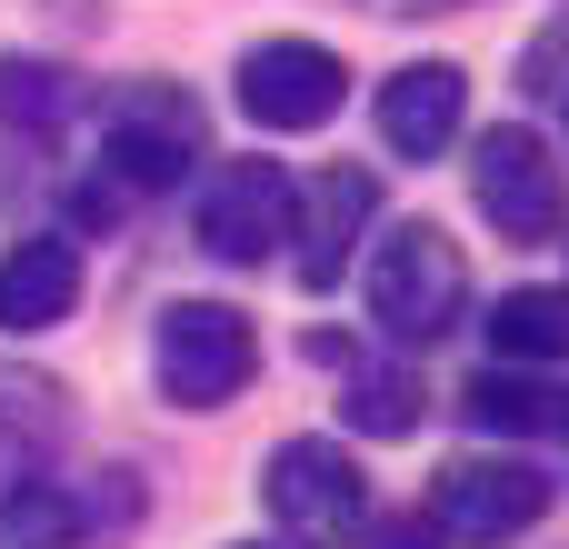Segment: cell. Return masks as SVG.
I'll return each instance as SVG.
<instances>
[{"instance_id":"1","label":"cell","mask_w":569,"mask_h":549,"mask_svg":"<svg viewBox=\"0 0 569 549\" xmlns=\"http://www.w3.org/2000/svg\"><path fill=\"white\" fill-rule=\"evenodd\" d=\"M360 300L380 320L390 350H430L470 320V260L440 220H390L370 240V270H360Z\"/></svg>"},{"instance_id":"2","label":"cell","mask_w":569,"mask_h":549,"mask_svg":"<svg viewBox=\"0 0 569 549\" xmlns=\"http://www.w3.org/2000/svg\"><path fill=\"white\" fill-rule=\"evenodd\" d=\"M550 500H560V480L540 460H520V450H460V460L430 470V510L420 520L440 530V549H510L550 520Z\"/></svg>"},{"instance_id":"3","label":"cell","mask_w":569,"mask_h":549,"mask_svg":"<svg viewBox=\"0 0 569 549\" xmlns=\"http://www.w3.org/2000/svg\"><path fill=\"white\" fill-rule=\"evenodd\" d=\"M260 380V330L230 300H170L150 320V390L170 410H230Z\"/></svg>"},{"instance_id":"4","label":"cell","mask_w":569,"mask_h":549,"mask_svg":"<svg viewBox=\"0 0 569 549\" xmlns=\"http://www.w3.org/2000/svg\"><path fill=\"white\" fill-rule=\"evenodd\" d=\"M260 510L280 520L290 549H330V540H360L370 530V480H360V460L330 430H290L260 460Z\"/></svg>"},{"instance_id":"5","label":"cell","mask_w":569,"mask_h":549,"mask_svg":"<svg viewBox=\"0 0 569 549\" xmlns=\"http://www.w3.org/2000/svg\"><path fill=\"white\" fill-rule=\"evenodd\" d=\"M200 160V100L180 80H120L100 100V180L120 200H150V190H180Z\"/></svg>"},{"instance_id":"6","label":"cell","mask_w":569,"mask_h":549,"mask_svg":"<svg viewBox=\"0 0 569 549\" xmlns=\"http://www.w3.org/2000/svg\"><path fill=\"white\" fill-rule=\"evenodd\" d=\"M470 210H480L500 240H520V250L569 240V170H560V150H550L530 120L480 130V140H470Z\"/></svg>"},{"instance_id":"7","label":"cell","mask_w":569,"mask_h":549,"mask_svg":"<svg viewBox=\"0 0 569 549\" xmlns=\"http://www.w3.org/2000/svg\"><path fill=\"white\" fill-rule=\"evenodd\" d=\"M230 100H240L250 130H270V140H310V130L340 120V100H350V60H340L330 40H300V30L250 40L240 70H230Z\"/></svg>"},{"instance_id":"8","label":"cell","mask_w":569,"mask_h":549,"mask_svg":"<svg viewBox=\"0 0 569 549\" xmlns=\"http://www.w3.org/2000/svg\"><path fill=\"white\" fill-rule=\"evenodd\" d=\"M290 170L280 160H220L210 180H200V210H190V230H200V250L220 260V270H260V260H280L290 250Z\"/></svg>"},{"instance_id":"9","label":"cell","mask_w":569,"mask_h":549,"mask_svg":"<svg viewBox=\"0 0 569 549\" xmlns=\"http://www.w3.org/2000/svg\"><path fill=\"white\" fill-rule=\"evenodd\" d=\"M140 520V480L130 470H100V480H10L0 490V549H70V540H100V530H130Z\"/></svg>"},{"instance_id":"10","label":"cell","mask_w":569,"mask_h":549,"mask_svg":"<svg viewBox=\"0 0 569 549\" xmlns=\"http://www.w3.org/2000/svg\"><path fill=\"white\" fill-rule=\"evenodd\" d=\"M370 220H380V180L360 170V160H340V170H320V180H300L290 190V270H300V290H340V270L360 260V240H370Z\"/></svg>"},{"instance_id":"11","label":"cell","mask_w":569,"mask_h":549,"mask_svg":"<svg viewBox=\"0 0 569 549\" xmlns=\"http://www.w3.org/2000/svg\"><path fill=\"white\" fill-rule=\"evenodd\" d=\"M370 120H380V150H390V160H440V150H460V130H470V70H460V60H400V70L380 80Z\"/></svg>"},{"instance_id":"12","label":"cell","mask_w":569,"mask_h":549,"mask_svg":"<svg viewBox=\"0 0 569 549\" xmlns=\"http://www.w3.org/2000/svg\"><path fill=\"white\" fill-rule=\"evenodd\" d=\"M90 290V260H80V230H30L0 250V340H50Z\"/></svg>"},{"instance_id":"13","label":"cell","mask_w":569,"mask_h":549,"mask_svg":"<svg viewBox=\"0 0 569 549\" xmlns=\"http://www.w3.org/2000/svg\"><path fill=\"white\" fill-rule=\"evenodd\" d=\"M320 360H340V420H350L360 440H420L430 390H420L410 360H360V350H340V340H320Z\"/></svg>"},{"instance_id":"14","label":"cell","mask_w":569,"mask_h":549,"mask_svg":"<svg viewBox=\"0 0 569 549\" xmlns=\"http://www.w3.org/2000/svg\"><path fill=\"white\" fill-rule=\"evenodd\" d=\"M480 340L490 360H520V370H550L569 360V280H520L480 310Z\"/></svg>"},{"instance_id":"15","label":"cell","mask_w":569,"mask_h":549,"mask_svg":"<svg viewBox=\"0 0 569 549\" xmlns=\"http://www.w3.org/2000/svg\"><path fill=\"white\" fill-rule=\"evenodd\" d=\"M80 110H90V80H80L70 60L0 50V130H20V140H60Z\"/></svg>"},{"instance_id":"16","label":"cell","mask_w":569,"mask_h":549,"mask_svg":"<svg viewBox=\"0 0 569 549\" xmlns=\"http://www.w3.org/2000/svg\"><path fill=\"white\" fill-rule=\"evenodd\" d=\"M460 420H470L480 440H540V430H569V390L530 380L520 360H490V370L460 390Z\"/></svg>"},{"instance_id":"17","label":"cell","mask_w":569,"mask_h":549,"mask_svg":"<svg viewBox=\"0 0 569 549\" xmlns=\"http://www.w3.org/2000/svg\"><path fill=\"white\" fill-rule=\"evenodd\" d=\"M60 440H70V400H60V380H40V370H0V490L30 480V470H50Z\"/></svg>"},{"instance_id":"18","label":"cell","mask_w":569,"mask_h":549,"mask_svg":"<svg viewBox=\"0 0 569 549\" xmlns=\"http://www.w3.org/2000/svg\"><path fill=\"white\" fill-rule=\"evenodd\" d=\"M520 90H530V100H560L569 90V20H550V30L520 50Z\"/></svg>"},{"instance_id":"19","label":"cell","mask_w":569,"mask_h":549,"mask_svg":"<svg viewBox=\"0 0 569 549\" xmlns=\"http://www.w3.org/2000/svg\"><path fill=\"white\" fill-rule=\"evenodd\" d=\"M370 549H440V530L410 510V520H380V530H370Z\"/></svg>"},{"instance_id":"20","label":"cell","mask_w":569,"mask_h":549,"mask_svg":"<svg viewBox=\"0 0 569 549\" xmlns=\"http://www.w3.org/2000/svg\"><path fill=\"white\" fill-rule=\"evenodd\" d=\"M390 10H470V0H390Z\"/></svg>"},{"instance_id":"21","label":"cell","mask_w":569,"mask_h":549,"mask_svg":"<svg viewBox=\"0 0 569 549\" xmlns=\"http://www.w3.org/2000/svg\"><path fill=\"white\" fill-rule=\"evenodd\" d=\"M230 549H290V540H230Z\"/></svg>"},{"instance_id":"22","label":"cell","mask_w":569,"mask_h":549,"mask_svg":"<svg viewBox=\"0 0 569 549\" xmlns=\"http://www.w3.org/2000/svg\"><path fill=\"white\" fill-rule=\"evenodd\" d=\"M560 110H569V90H560Z\"/></svg>"},{"instance_id":"23","label":"cell","mask_w":569,"mask_h":549,"mask_svg":"<svg viewBox=\"0 0 569 549\" xmlns=\"http://www.w3.org/2000/svg\"><path fill=\"white\" fill-rule=\"evenodd\" d=\"M380 10H390V0H380Z\"/></svg>"}]
</instances>
